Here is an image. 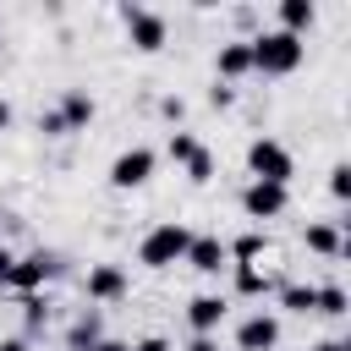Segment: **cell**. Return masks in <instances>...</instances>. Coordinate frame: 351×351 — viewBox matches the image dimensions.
Segmentation results:
<instances>
[{
	"instance_id": "7",
	"label": "cell",
	"mask_w": 351,
	"mask_h": 351,
	"mask_svg": "<svg viewBox=\"0 0 351 351\" xmlns=\"http://www.w3.org/2000/svg\"><path fill=\"white\" fill-rule=\"evenodd\" d=\"M82 296H88V307H115V302L132 296V274H126L121 263H88Z\"/></svg>"
},
{
	"instance_id": "2",
	"label": "cell",
	"mask_w": 351,
	"mask_h": 351,
	"mask_svg": "<svg viewBox=\"0 0 351 351\" xmlns=\"http://www.w3.org/2000/svg\"><path fill=\"white\" fill-rule=\"evenodd\" d=\"M192 236H197L192 225H181V219H159V225L143 230V241H137V263H143V269H170V263L186 258Z\"/></svg>"
},
{
	"instance_id": "23",
	"label": "cell",
	"mask_w": 351,
	"mask_h": 351,
	"mask_svg": "<svg viewBox=\"0 0 351 351\" xmlns=\"http://www.w3.org/2000/svg\"><path fill=\"white\" fill-rule=\"evenodd\" d=\"M181 170H186V181H197V186H203V181H214L219 159H214V148H197V154H192V159H186Z\"/></svg>"
},
{
	"instance_id": "24",
	"label": "cell",
	"mask_w": 351,
	"mask_h": 351,
	"mask_svg": "<svg viewBox=\"0 0 351 351\" xmlns=\"http://www.w3.org/2000/svg\"><path fill=\"white\" fill-rule=\"evenodd\" d=\"M329 197H335V203H346V197H351V165H346V159H340V165H329Z\"/></svg>"
},
{
	"instance_id": "28",
	"label": "cell",
	"mask_w": 351,
	"mask_h": 351,
	"mask_svg": "<svg viewBox=\"0 0 351 351\" xmlns=\"http://www.w3.org/2000/svg\"><path fill=\"white\" fill-rule=\"evenodd\" d=\"M132 351H176L165 335H143V340H132Z\"/></svg>"
},
{
	"instance_id": "29",
	"label": "cell",
	"mask_w": 351,
	"mask_h": 351,
	"mask_svg": "<svg viewBox=\"0 0 351 351\" xmlns=\"http://www.w3.org/2000/svg\"><path fill=\"white\" fill-rule=\"evenodd\" d=\"M0 351H33L27 335H0Z\"/></svg>"
},
{
	"instance_id": "32",
	"label": "cell",
	"mask_w": 351,
	"mask_h": 351,
	"mask_svg": "<svg viewBox=\"0 0 351 351\" xmlns=\"http://www.w3.org/2000/svg\"><path fill=\"white\" fill-rule=\"evenodd\" d=\"M88 351H132V340H115V335H104L99 346H88Z\"/></svg>"
},
{
	"instance_id": "11",
	"label": "cell",
	"mask_w": 351,
	"mask_h": 351,
	"mask_svg": "<svg viewBox=\"0 0 351 351\" xmlns=\"http://www.w3.org/2000/svg\"><path fill=\"white\" fill-rule=\"evenodd\" d=\"M186 269H197V274H225L230 269V252H225V236H192V247H186V258H181Z\"/></svg>"
},
{
	"instance_id": "10",
	"label": "cell",
	"mask_w": 351,
	"mask_h": 351,
	"mask_svg": "<svg viewBox=\"0 0 351 351\" xmlns=\"http://www.w3.org/2000/svg\"><path fill=\"white\" fill-rule=\"evenodd\" d=\"M225 318H230V296H219V291H197L186 302V329L192 335H219Z\"/></svg>"
},
{
	"instance_id": "14",
	"label": "cell",
	"mask_w": 351,
	"mask_h": 351,
	"mask_svg": "<svg viewBox=\"0 0 351 351\" xmlns=\"http://www.w3.org/2000/svg\"><path fill=\"white\" fill-rule=\"evenodd\" d=\"M104 340V307H77L71 329H66V351H88Z\"/></svg>"
},
{
	"instance_id": "27",
	"label": "cell",
	"mask_w": 351,
	"mask_h": 351,
	"mask_svg": "<svg viewBox=\"0 0 351 351\" xmlns=\"http://www.w3.org/2000/svg\"><path fill=\"white\" fill-rule=\"evenodd\" d=\"M159 115H165V121H181V115H186L181 93H165V99H159Z\"/></svg>"
},
{
	"instance_id": "21",
	"label": "cell",
	"mask_w": 351,
	"mask_h": 351,
	"mask_svg": "<svg viewBox=\"0 0 351 351\" xmlns=\"http://www.w3.org/2000/svg\"><path fill=\"white\" fill-rule=\"evenodd\" d=\"M49 313H55V302L44 296V291H33V296H22V329H27V340L49 324Z\"/></svg>"
},
{
	"instance_id": "3",
	"label": "cell",
	"mask_w": 351,
	"mask_h": 351,
	"mask_svg": "<svg viewBox=\"0 0 351 351\" xmlns=\"http://www.w3.org/2000/svg\"><path fill=\"white\" fill-rule=\"evenodd\" d=\"M60 274H66V258H60V252H49V247H33V252H16L5 291L33 296V291H44V285H49V280H60Z\"/></svg>"
},
{
	"instance_id": "5",
	"label": "cell",
	"mask_w": 351,
	"mask_h": 351,
	"mask_svg": "<svg viewBox=\"0 0 351 351\" xmlns=\"http://www.w3.org/2000/svg\"><path fill=\"white\" fill-rule=\"evenodd\" d=\"M154 170H159V154H154L148 143H132V148H121V154L110 159L104 181H110L115 192H137V186H148V181H154Z\"/></svg>"
},
{
	"instance_id": "22",
	"label": "cell",
	"mask_w": 351,
	"mask_h": 351,
	"mask_svg": "<svg viewBox=\"0 0 351 351\" xmlns=\"http://www.w3.org/2000/svg\"><path fill=\"white\" fill-rule=\"evenodd\" d=\"M197 148H203V143H197V132H186V126H176V132L165 137V159H170V165H186Z\"/></svg>"
},
{
	"instance_id": "9",
	"label": "cell",
	"mask_w": 351,
	"mask_h": 351,
	"mask_svg": "<svg viewBox=\"0 0 351 351\" xmlns=\"http://www.w3.org/2000/svg\"><path fill=\"white\" fill-rule=\"evenodd\" d=\"M274 346H280V313L258 307L236 324V351H274Z\"/></svg>"
},
{
	"instance_id": "1",
	"label": "cell",
	"mask_w": 351,
	"mask_h": 351,
	"mask_svg": "<svg viewBox=\"0 0 351 351\" xmlns=\"http://www.w3.org/2000/svg\"><path fill=\"white\" fill-rule=\"evenodd\" d=\"M247 55H252V71L258 77H291L307 60V38H291L280 27H263V33L247 38Z\"/></svg>"
},
{
	"instance_id": "4",
	"label": "cell",
	"mask_w": 351,
	"mask_h": 351,
	"mask_svg": "<svg viewBox=\"0 0 351 351\" xmlns=\"http://www.w3.org/2000/svg\"><path fill=\"white\" fill-rule=\"evenodd\" d=\"M296 176V159L280 137H252L247 143V181H274V186H291Z\"/></svg>"
},
{
	"instance_id": "19",
	"label": "cell",
	"mask_w": 351,
	"mask_h": 351,
	"mask_svg": "<svg viewBox=\"0 0 351 351\" xmlns=\"http://www.w3.org/2000/svg\"><path fill=\"white\" fill-rule=\"evenodd\" d=\"M225 252H230V269H236V263H258V258L269 252V236H263V230H241L236 241H225Z\"/></svg>"
},
{
	"instance_id": "26",
	"label": "cell",
	"mask_w": 351,
	"mask_h": 351,
	"mask_svg": "<svg viewBox=\"0 0 351 351\" xmlns=\"http://www.w3.org/2000/svg\"><path fill=\"white\" fill-rule=\"evenodd\" d=\"M208 104H214V110H230V104H236V88H230V82H214V88H208Z\"/></svg>"
},
{
	"instance_id": "17",
	"label": "cell",
	"mask_w": 351,
	"mask_h": 351,
	"mask_svg": "<svg viewBox=\"0 0 351 351\" xmlns=\"http://www.w3.org/2000/svg\"><path fill=\"white\" fill-rule=\"evenodd\" d=\"M230 274H236V296H269V291H280V280L269 269H258V263H236Z\"/></svg>"
},
{
	"instance_id": "30",
	"label": "cell",
	"mask_w": 351,
	"mask_h": 351,
	"mask_svg": "<svg viewBox=\"0 0 351 351\" xmlns=\"http://www.w3.org/2000/svg\"><path fill=\"white\" fill-rule=\"evenodd\" d=\"M181 351H219V340H214V335H192Z\"/></svg>"
},
{
	"instance_id": "15",
	"label": "cell",
	"mask_w": 351,
	"mask_h": 351,
	"mask_svg": "<svg viewBox=\"0 0 351 351\" xmlns=\"http://www.w3.org/2000/svg\"><path fill=\"white\" fill-rule=\"evenodd\" d=\"M302 241H307V252H318V258H346V252H351V241L340 236V225H324V219H313V225L302 230Z\"/></svg>"
},
{
	"instance_id": "13",
	"label": "cell",
	"mask_w": 351,
	"mask_h": 351,
	"mask_svg": "<svg viewBox=\"0 0 351 351\" xmlns=\"http://www.w3.org/2000/svg\"><path fill=\"white\" fill-rule=\"evenodd\" d=\"M55 115L66 121V132H88V126H93V115H99V104H93V93H88V88H66V93H60V104H55Z\"/></svg>"
},
{
	"instance_id": "33",
	"label": "cell",
	"mask_w": 351,
	"mask_h": 351,
	"mask_svg": "<svg viewBox=\"0 0 351 351\" xmlns=\"http://www.w3.org/2000/svg\"><path fill=\"white\" fill-rule=\"evenodd\" d=\"M313 351H351V340H340V335H329V340H318Z\"/></svg>"
},
{
	"instance_id": "18",
	"label": "cell",
	"mask_w": 351,
	"mask_h": 351,
	"mask_svg": "<svg viewBox=\"0 0 351 351\" xmlns=\"http://www.w3.org/2000/svg\"><path fill=\"white\" fill-rule=\"evenodd\" d=\"M313 296H318V285H302V280H280V291H274V302H280V313H313Z\"/></svg>"
},
{
	"instance_id": "25",
	"label": "cell",
	"mask_w": 351,
	"mask_h": 351,
	"mask_svg": "<svg viewBox=\"0 0 351 351\" xmlns=\"http://www.w3.org/2000/svg\"><path fill=\"white\" fill-rule=\"evenodd\" d=\"M38 132H44V137H71V132H66V121H60L55 110H38Z\"/></svg>"
},
{
	"instance_id": "8",
	"label": "cell",
	"mask_w": 351,
	"mask_h": 351,
	"mask_svg": "<svg viewBox=\"0 0 351 351\" xmlns=\"http://www.w3.org/2000/svg\"><path fill=\"white\" fill-rule=\"evenodd\" d=\"M285 208H291V186H274V181H247V186H241V214H247L252 225L280 219Z\"/></svg>"
},
{
	"instance_id": "16",
	"label": "cell",
	"mask_w": 351,
	"mask_h": 351,
	"mask_svg": "<svg viewBox=\"0 0 351 351\" xmlns=\"http://www.w3.org/2000/svg\"><path fill=\"white\" fill-rule=\"evenodd\" d=\"M274 16H280V22H274L280 33L302 38V33H307V27L318 22V5H313V0H280V5H274Z\"/></svg>"
},
{
	"instance_id": "20",
	"label": "cell",
	"mask_w": 351,
	"mask_h": 351,
	"mask_svg": "<svg viewBox=\"0 0 351 351\" xmlns=\"http://www.w3.org/2000/svg\"><path fill=\"white\" fill-rule=\"evenodd\" d=\"M313 313H324V318H346L351 313V296H346V285H318V296H313Z\"/></svg>"
},
{
	"instance_id": "34",
	"label": "cell",
	"mask_w": 351,
	"mask_h": 351,
	"mask_svg": "<svg viewBox=\"0 0 351 351\" xmlns=\"http://www.w3.org/2000/svg\"><path fill=\"white\" fill-rule=\"evenodd\" d=\"M11 121H16V110H11V99H0V132H11Z\"/></svg>"
},
{
	"instance_id": "31",
	"label": "cell",
	"mask_w": 351,
	"mask_h": 351,
	"mask_svg": "<svg viewBox=\"0 0 351 351\" xmlns=\"http://www.w3.org/2000/svg\"><path fill=\"white\" fill-rule=\"evenodd\" d=\"M11 263H16V252H11V247H5V241H0V285H5V280H11Z\"/></svg>"
},
{
	"instance_id": "12",
	"label": "cell",
	"mask_w": 351,
	"mask_h": 351,
	"mask_svg": "<svg viewBox=\"0 0 351 351\" xmlns=\"http://www.w3.org/2000/svg\"><path fill=\"white\" fill-rule=\"evenodd\" d=\"M252 71V55H247V38H225L219 49H214V82H241Z\"/></svg>"
},
{
	"instance_id": "6",
	"label": "cell",
	"mask_w": 351,
	"mask_h": 351,
	"mask_svg": "<svg viewBox=\"0 0 351 351\" xmlns=\"http://www.w3.org/2000/svg\"><path fill=\"white\" fill-rule=\"evenodd\" d=\"M121 27H126V44L137 55H159L170 44V22L159 11H148V5H121Z\"/></svg>"
}]
</instances>
